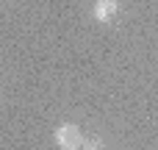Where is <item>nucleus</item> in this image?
I'll return each mask as SVG.
<instances>
[{"instance_id": "nucleus-1", "label": "nucleus", "mask_w": 158, "mask_h": 150, "mask_svg": "<svg viewBox=\"0 0 158 150\" xmlns=\"http://www.w3.org/2000/svg\"><path fill=\"white\" fill-rule=\"evenodd\" d=\"M53 139H56V145L61 150H81V145H83V134H81V128L75 122H61L56 128Z\"/></svg>"}, {"instance_id": "nucleus-3", "label": "nucleus", "mask_w": 158, "mask_h": 150, "mask_svg": "<svg viewBox=\"0 0 158 150\" xmlns=\"http://www.w3.org/2000/svg\"><path fill=\"white\" fill-rule=\"evenodd\" d=\"M81 150H106V145H103L100 139H83Z\"/></svg>"}, {"instance_id": "nucleus-2", "label": "nucleus", "mask_w": 158, "mask_h": 150, "mask_svg": "<svg viewBox=\"0 0 158 150\" xmlns=\"http://www.w3.org/2000/svg\"><path fill=\"white\" fill-rule=\"evenodd\" d=\"M117 11H119V3L117 0H97L94 3V19L97 22H111L114 17H117Z\"/></svg>"}]
</instances>
